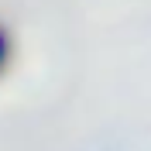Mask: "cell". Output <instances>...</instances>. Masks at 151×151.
<instances>
[{"label":"cell","instance_id":"cell-1","mask_svg":"<svg viewBox=\"0 0 151 151\" xmlns=\"http://www.w3.org/2000/svg\"><path fill=\"white\" fill-rule=\"evenodd\" d=\"M7 62H10V35L0 28V72L7 69Z\"/></svg>","mask_w":151,"mask_h":151}]
</instances>
